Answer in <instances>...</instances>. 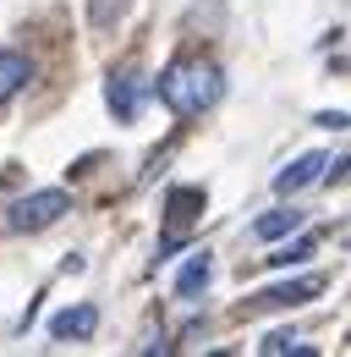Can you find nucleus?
<instances>
[{"instance_id":"nucleus-1","label":"nucleus","mask_w":351,"mask_h":357,"mask_svg":"<svg viewBox=\"0 0 351 357\" xmlns=\"http://www.w3.org/2000/svg\"><path fill=\"white\" fill-rule=\"evenodd\" d=\"M219 93H225V83H219L214 61H176L171 72L159 77V99L171 105L176 116H203Z\"/></svg>"},{"instance_id":"nucleus-2","label":"nucleus","mask_w":351,"mask_h":357,"mask_svg":"<svg viewBox=\"0 0 351 357\" xmlns=\"http://www.w3.org/2000/svg\"><path fill=\"white\" fill-rule=\"evenodd\" d=\"M66 209H72V198H66L61 187H44V192L17 198V204H11V215H6V225H11V231H44V225L61 220Z\"/></svg>"},{"instance_id":"nucleus-3","label":"nucleus","mask_w":351,"mask_h":357,"mask_svg":"<svg viewBox=\"0 0 351 357\" xmlns=\"http://www.w3.org/2000/svg\"><path fill=\"white\" fill-rule=\"evenodd\" d=\"M318 291H324V280H313V275H307V280H291V286H269V291H258V297L242 303V319H247V313H263V308H302Z\"/></svg>"},{"instance_id":"nucleus-4","label":"nucleus","mask_w":351,"mask_h":357,"mask_svg":"<svg viewBox=\"0 0 351 357\" xmlns=\"http://www.w3.org/2000/svg\"><path fill=\"white\" fill-rule=\"evenodd\" d=\"M143 72L137 66H121V72H110V83H104V99H110V110H116V121H132L137 116V105H143Z\"/></svg>"},{"instance_id":"nucleus-5","label":"nucleus","mask_w":351,"mask_h":357,"mask_svg":"<svg viewBox=\"0 0 351 357\" xmlns=\"http://www.w3.org/2000/svg\"><path fill=\"white\" fill-rule=\"evenodd\" d=\"M329 154H302V160H291L280 176H274V192H302V187H313V181H324L329 176Z\"/></svg>"},{"instance_id":"nucleus-6","label":"nucleus","mask_w":351,"mask_h":357,"mask_svg":"<svg viewBox=\"0 0 351 357\" xmlns=\"http://www.w3.org/2000/svg\"><path fill=\"white\" fill-rule=\"evenodd\" d=\"M99 330V308L93 303H83V308H66L49 319V341H88Z\"/></svg>"},{"instance_id":"nucleus-7","label":"nucleus","mask_w":351,"mask_h":357,"mask_svg":"<svg viewBox=\"0 0 351 357\" xmlns=\"http://www.w3.org/2000/svg\"><path fill=\"white\" fill-rule=\"evenodd\" d=\"M28 77H33L28 55H17V50H0V110H6L17 93L28 89Z\"/></svg>"},{"instance_id":"nucleus-8","label":"nucleus","mask_w":351,"mask_h":357,"mask_svg":"<svg viewBox=\"0 0 351 357\" xmlns=\"http://www.w3.org/2000/svg\"><path fill=\"white\" fill-rule=\"evenodd\" d=\"M209 275H214V259H209V253H192V259L181 264V275H176V297H198V291L209 286Z\"/></svg>"},{"instance_id":"nucleus-9","label":"nucleus","mask_w":351,"mask_h":357,"mask_svg":"<svg viewBox=\"0 0 351 357\" xmlns=\"http://www.w3.org/2000/svg\"><path fill=\"white\" fill-rule=\"evenodd\" d=\"M302 225V209H274V215H258L253 220V236L258 242H280V236H291Z\"/></svg>"},{"instance_id":"nucleus-10","label":"nucleus","mask_w":351,"mask_h":357,"mask_svg":"<svg viewBox=\"0 0 351 357\" xmlns=\"http://www.w3.org/2000/svg\"><path fill=\"white\" fill-rule=\"evenodd\" d=\"M198 209H203V192H198V187H176L171 192V220L176 225H187Z\"/></svg>"},{"instance_id":"nucleus-11","label":"nucleus","mask_w":351,"mask_h":357,"mask_svg":"<svg viewBox=\"0 0 351 357\" xmlns=\"http://www.w3.org/2000/svg\"><path fill=\"white\" fill-rule=\"evenodd\" d=\"M286 352H313V347H302V341H297V335H286V330H274V335H269V341H263V357H286Z\"/></svg>"},{"instance_id":"nucleus-12","label":"nucleus","mask_w":351,"mask_h":357,"mask_svg":"<svg viewBox=\"0 0 351 357\" xmlns=\"http://www.w3.org/2000/svg\"><path fill=\"white\" fill-rule=\"evenodd\" d=\"M302 259H313V236H297L291 248H280V253H269V264H302Z\"/></svg>"},{"instance_id":"nucleus-13","label":"nucleus","mask_w":351,"mask_h":357,"mask_svg":"<svg viewBox=\"0 0 351 357\" xmlns=\"http://www.w3.org/2000/svg\"><path fill=\"white\" fill-rule=\"evenodd\" d=\"M121 6L127 0H93V28H104L110 17H121Z\"/></svg>"}]
</instances>
